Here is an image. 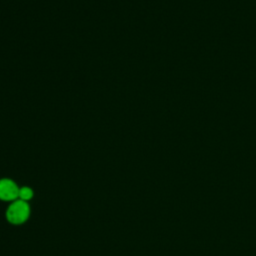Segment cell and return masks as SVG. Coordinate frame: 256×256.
I'll use <instances>...</instances> for the list:
<instances>
[{
    "label": "cell",
    "instance_id": "1",
    "mask_svg": "<svg viewBox=\"0 0 256 256\" xmlns=\"http://www.w3.org/2000/svg\"><path fill=\"white\" fill-rule=\"evenodd\" d=\"M6 219L10 224L20 225L26 222L30 216V205L28 202L16 199L10 202L6 210Z\"/></svg>",
    "mask_w": 256,
    "mask_h": 256
},
{
    "label": "cell",
    "instance_id": "2",
    "mask_svg": "<svg viewBox=\"0 0 256 256\" xmlns=\"http://www.w3.org/2000/svg\"><path fill=\"white\" fill-rule=\"evenodd\" d=\"M18 185L9 178L0 179V200L12 202L18 199L19 193Z\"/></svg>",
    "mask_w": 256,
    "mask_h": 256
},
{
    "label": "cell",
    "instance_id": "3",
    "mask_svg": "<svg viewBox=\"0 0 256 256\" xmlns=\"http://www.w3.org/2000/svg\"><path fill=\"white\" fill-rule=\"evenodd\" d=\"M33 196H34V192H33L32 188H30L28 186H22L19 188L18 199L28 202L29 200H31L33 198Z\"/></svg>",
    "mask_w": 256,
    "mask_h": 256
}]
</instances>
